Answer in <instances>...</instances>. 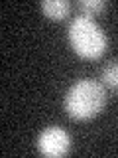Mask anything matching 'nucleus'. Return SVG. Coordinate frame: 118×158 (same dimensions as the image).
I'll list each match as a JSON object with an SVG mask.
<instances>
[{"label": "nucleus", "mask_w": 118, "mask_h": 158, "mask_svg": "<svg viewBox=\"0 0 118 158\" xmlns=\"http://www.w3.org/2000/svg\"><path fill=\"white\" fill-rule=\"evenodd\" d=\"M67 40L69 46L77 56L85 59H98L106 52L108 38L98 24L92 18L79 14L71 20L67 28Z\"/></svg>", "instance_id": "2"}, {"label": "nucleus", "mask_w": 118, "mask_h": 158, "mask_svg": "<svg viewBox=\"0 0 118 158\" xmlns=\"http://www.w3.org/2000/svg\"><path fill=\"white\" fill-rule=\"evenodd\" d=\"M37 150L43 156L59 158L71 150V136L61 127H47L37 136Z\"/></svg>", "instance_id": "3"}, {"label": "nucleus", "mask_w": 118, "mask_h": 158, "mask_svg": "<svg viewBox=\"0 0 118 158\" xmlns=\"http://www.w3.org/2000/svg\"><path fill=\"white\" fill-rule=\"evenodd\" d=\"M71 10V4L65 0H45L41 2V12L49 20H63Z\"/></svg>", "instance_id": "4"}, {"label": "nucleus", "mask_w": 118, "mask_h": 158, "mask_svg": "<svg viewBox=\"0 0 118 158\" xmlns=\"http://www.w3.org/2000/svg\"><path fill=\"white\" fill-rule=\"evenodd\" d=\"M77 8L81 10L83 16L95 18V16H98V14H102L106 10V2L104 0H79Z\"/></svg>", "instance_id": "6"}, {"label": "nucleus", "mask_w": 118, "mask_h": 158, "mask_svg": "<svg viewBox=\"0 0 118 158\" xmlns=\"http://www.w3.org/2000/svg\"><path fill=\"white\" fill-rule=\"evenodd\" d=\"M100 83L112 91H118V59L108 61L100 71Z\"/></svg>", "instance_id": "5"}, {"label": "nucleus", "mask_w": 118, "mask_h": 158, "mask_svg": "<svg viewBox=\"0 0 118 158\" xmlns=\"http://www.w3.org/2000/svg\"><path fill=\"white\" fill-rule=\"evenodd\" d=\"M106 105V91L95 79H81L69 87L65 95V111L71 118L87 121L96 117Z\"/></svg>", "instance_id": "1"}]
</instances>
